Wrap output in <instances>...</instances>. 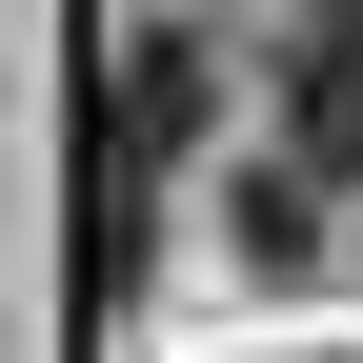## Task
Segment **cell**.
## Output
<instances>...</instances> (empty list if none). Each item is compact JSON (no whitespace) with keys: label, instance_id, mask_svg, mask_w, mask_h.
Segmentation results:
<instances>
[{"label":"cell","instance_id":"1","mask_svg":"<svg viewBox=\"0 0 363 363\" xmlns=\"http://www.w3.org/2000/svg\"><path fill=\"white\" fill-rule=\"evenodd\" d=\"M182 142H202V40H121V142H101V162H142V182H162Z\"/></svg>","mask_w":363,"mask_h":363}]
</instances>
